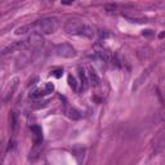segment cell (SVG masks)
I'll return each instance as SVG.
<instances>
[{
    "label": "cell",
    "instance_id": "2e32d148",
    "mask_svg": "<svg viewBox=\"0 0 165 165\" xmlns=\"http://www.w3.org/2000/svg\"><path fill=\"white\" fill-rule=\"evenodd\" d=\"M10 125H12V130L14 132L16 128H17V118H16V114H10Z\"/></svg>",
    "mask_w": 165,
    "mask_h": 165
},
{
    "label": "cell",
    "instance_id": "5bb4252c",
    "mask_svg": "<svg viewBox=\"0 0 165 165\" xmlns=\"http://www.w3.org/2000/svg\"><path fill=\"white\" fill-rule=\"evenodd\" d=\"M67 81H68V85H70V88H72L74 90H78V81H76V79L74 78L72 75H68Z\"/></svg>",
    "mask_w": 165,
    "mask_h": 165
},
{
    "label": "cell",
    "instance_id": "3957f363",
    "mask_svg": "<svg viewBox=\"0 0 165 165\" xmlns=\"http://www.w3.org/2000/svg\"><path fill=\"white\" fill-rule=\"evenodd\" d=\"M53 53L57 57L61 58H74L76 55V50L72 45H70L68 43H61L53 47Z\"/></svg>",
    "mask_w": 165,
    "mask_h": 165
},
{
    "label": "cell",
    "instance_id": "ac0fdd59",
    "mask_svg": "<svg viewBox=\"0 0 165 165\" xmlns=\"http://www.w3.org/2000/svg\"><path fill=\"white\" fill-rule=\"evenodd\" d=\"M142 34H143V36H152L154 35V32L151 30H145Z\"/></svg>",
    "mask_w": 165,
    "mask_h": 165
},
{
    "label": "cell",
    "instance_id": "e0dca14e",
    "mask_svg": "<svg viewBox=\"0 0 165 165\" xmlns=\"http://www.w3.org/2000/svg\"><path fill=\"white\" fill-rule=\"evenodd\" d=\"M52 75L53 76H55V78H61V76H62L63 75V70H62V68H58V70H54V71H53V72H52Z\"/></svg>",
    "mask_w": 165,
    "mask_h": 165
},
{
    "label": "cell",
    "instance_id": "30bf717a",
    "mask_svg": "<svg viewBox=\"0 0 165 165\" xmlns=\"http://www.w3.org/2000/svg\"><path fill=\"white\" fill-rule=\"evenodd\" d=\"M32 30H36V23H30V25H25V26H21V27L16 28V35H25V34L30 32Z\"/></svg>",
    "mask_w": 165,
    "mask_h": 165
},
{
    "label": "cell",
    "instance_id": "277c9868",
    "mask_svg": "<svg viewBox=\"0 0 165 165\" xmlns=\"http://www.w3.org/2000/svg\"><path fill=\"white\" fill-rule=\"evenodd\" d=\"M23 41H25L26 49L31 50V52H32V50H39L43 45H44V39H43L41 34H39V32L31 34V35Z\"/></svg>",
    "mask_w": 165,
    "mask_h": 165
},
{
    "label": "cell",
    "instance_id": "4fadbf2b",
    "mask_svg": "<svg viewBox=\"0 0 165 165\" xmlns=\"http://www.w3.org/2000/svg\"><path fill=\"white\" fill-rule=\"evenodd\" d=\"M30 95L32 98H39V97H43V95H45V92H44V88H38V89H34L32 92L30 93Z\"/></svg>",
    "mask_w": 165,
    "mask_h": 165
},
{
    "label": "cell",
    "instance_id": "d6986e66",
    "mask_svg": "<svg viewBox=\"0 0 165 165\" xmlns=\"http://www.w3.org/2000/svg\"><path fill=\"white\" fill-rule=\"evenodd\" d=\"M13 148V142H9V146H8V151H10Z\"/></svg>",
    "mask_w": 165,
    "mask_h": 165
},
{
    "label": "cell",
    "instance_id": "ffe728a7",
    "mask_svg": "<svg viewBox=\"0 0 165 165\" xmlns=\"http://www.w3.org/2000/svg\"><path fill=\"white\" fill-rule=\"evenodd\" d=\"M62 4H65V5H68V4H72V1H62Z\"/></svg>",
    "mask_w": 165,
    "mask_h": 165
},
{
    "label": "cell",
    "instance_id": "5b68a950",
    "mask_svg": "<svg viewBox=\"0 0 165 165\" xmlns=\"http://www.w3.org/2000/svg\"><path fill=\"white\" fill-rule=\"evenodd\" d=\"M23 49H26L25 41H23V40H22V41H16V43H13L12 45H9V47L4 48V49H3V52H1V54L5 55V54H8V53L21 52V50H23Z\"/></svg>",
    "mask_w": 165,
    "mask_h": 165
},
{
    "label": "cell",
    "instance_id": "ba28073f",
    "mask_svg": "<svg viewBox=\"0 0 165 165\" xmlns=\"http://www.w3.org/2000/svg\"><path fill=\"white\" fill-rule=\"evenodd\" d=\"M88 79H89V83L92 85H94V87H98L99 85V78H98V75H97V72H95V70L92 67V66H89L88 67Z\"/></svg>",
    "mask_w": 165,
    "mask_h": 165
},
{
    "label": "cell",
    "instance_id": "6da1fadb",
    "mask_svg": "<svg viewBox=\"0 0 165 165\" xmlns=\"http://www.w3.org/2000/svg\"><path fill=\"white\" fill-rule=\"evenodd\" d=\"M65 31L70 35H79V36H85V38H93L95 34L94 28L90 25L83 22L78 20H70L65 23Z\"/></svg>",
    "mask_w": 165,
    "mask_h": 165
},
{
    "label": "cell",
    "instance_id": "8992f818",
    "mask_svg": "<svg viewBox=\"0 0 165 165\" xmlns=\"http://www.w3.org/2000/svg\"><path fill=\"white\" fill-rule=\"evenodd\" d=\"M72 155L76 159L78 165H83V160H84L85 156V148L81 147V146H76V147L72 148Z\"/></svg>",
    "mask_w": 165,
    "mask_h": 165
},
{
    "label": "cell",
    "instance_id": "8fae6325",
    "mask_svg": "<svg viewBox=\"0 0 165 165\" xmlns=\"http://www.w3.org/2000/svg\"><path fill=\"white\" fill-rule=\"evenodd\" d=\"M97 55L102 61H105V62H111V61H112V54H111L107 49H103V48L97 50Z\"/></svg>",
    "mask_w": 165,
    "mask_h": 165
},
{
    "label": "cell",
    "instance_id": "9c48e42d",
    "mask_svg": "<svg viewBox=\"0 0 165 165\" xmlns=\"http://www.w3.org/2000/svg\"><path fill=\"white\" fill-rule=\"evenodd\" d=\"M78 72H79V78H80V81H81L83 90H87L89 88V79H88L87 72H85V70L83 67L78 68Z\"/></svg>",
    "mask_w": 165,
    "mask_h": 165
},
{
    "label": "cell",
    "instance_id": "7c38bea8",
    "mask_svg": "<svg viewBox=\"0 0 165 165\" xmlns=\"http://www.w3.org/2000/svg\"><path fill=\"white\" fill-rule=\"evenodd\" d=\"M65 114L70 119H72V120H79V119L81 118L80 112H79L78 110H75V108H72V107H66L65 108Z\"/></svg>",
    "mask_w": 165,
    "mask_h": 165
},
{
    "label": "cell",
    "instance_id": "7a4b0ae2",
    "mask_svg": "<svg viewBox=\"0 0 165 165\" xmlns=\"http://www.w3.org/2000/svg\"><path fill=\"white\" fill-rule=\"evenodd\" d=\"M36 30L39 34H44V35H50V34L55 32L60 27V22L57 18L54 17H47L41 18V20L36 21Z\"/></svg>",
    "mask_w": 165,
    "mask_h": 165
},
{
    "label": "cell",
    "instance_id": "9a60e30c",
    "mask_svg": "<svg viewBox=\"0 0 165 165\" xmlns=\"http://www.w3.org/2000/svg\"><path fill=\"white\" fill-rule=\"evenodd\" d=\"M53 90H54V84L53 83H47L44 87V92L45 94H49V93H52Z\"/></svg>",
    "mask_w": 165,
    "mask_h": 165
},
{
    "label": "cell",
    "instance_id": "52a82bcc",
    "mask_svg": "<svg viewBox=\"0 0 165 165\" xmlns=\"http://www.w3.org/2000/svg\"><path fill=\"white\" fill-rule=\"evenodd\" d=\"M31 132L34 133V145H35V146L41 145V142H43L41 128L39 126V125H32V126H31Z\"/></svg>",
    "mask_w": 165,
    "mask_h": 165
}]
</instances>
